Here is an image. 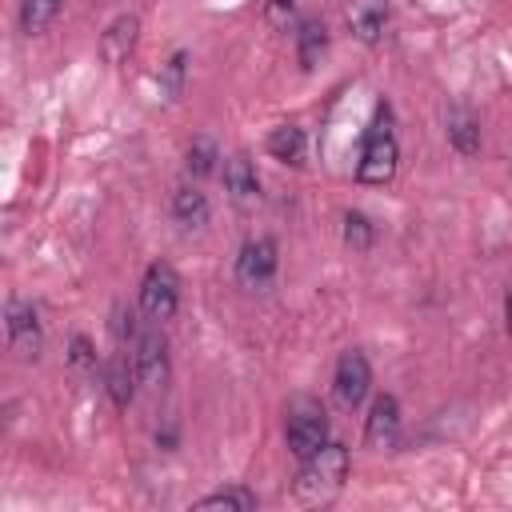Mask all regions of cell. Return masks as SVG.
Masks as SVG:
<instances>
[{"label":"cell","mask_w":512,"mask_h":512,"mask_svg":"<svg viewBox=\"0 0 512 512\" xmlns=\"http://www.w3.org/2000/svg\"><path fill=\"white\" fill-rule=\"evenodd\" d=\"M396 160H400V144H396V132H392V112H388V104H380L376 120L364 136V148H360L356 180L360 184H388L396 176Z\"/></svg>","instance_id":"6da1fadb"},{"label":"cell","mask_w":512,"mask_h":512,"mask_svg":"<svg viewBox=\"0 0 512 512\" xmlns=\"http://www.w3.org/2000/svg\"><path fill=\"white\" fill-rule=\"evenodd\" d=\"M348 480V448L340 444H324L312 456H304L300 476H296V496L300 500H328L332 492H340V484Z\"/></svg>","instance_id":"7a4b0ae2"},{"label":"cell","mask_w":512,"mask_h":512,"mask_svg":"<svg viewBox=\"0 0 512 512\" xmlns=\"http://www.w3.org/2000/svg\"><path fill=\"white\" fill-rule=\"evenodd\" d=\"M284 440H288V448H292V456H312L316 448H324L328 444V416H324V408L320 404H296L292 412H288V424H284Z\"/></svg>","instance_id":"3957f363"},{"label":"cell","mask_w":512,"mask_h":512,"mask_svg":"<svg viewBox=\"0 0 512 512\" xmlns=\"http://www.w3.org/2000/svg\"><path fill=\"white\" fill-rule=\"evenodd\" d=\"M180 304V276L172 272V264H152L140 280V312L148 320H168Z\"/></svg>","instance_id":"277c9868"},{"label":"cell","mask_w":512,"mask_h":512,"mask_svg":"<svg viewBox=\"0 0 512 512\" xmlns=\"http://www.w3.org/2000/svg\"><path fill=\"white\" fill-rule=\"evenodd\" d=\"M132 368H136V380L148 392H160L168 384V344H164L160 332H136V340H132Z\"/></svg>","instance_id":"5b68a950"},{"label":"cell","mask_w":512,"mask_h":512,"mask_svg":"<svg viewBox=\"0 0 512 512\" xmlns=\"http://www.w3.org/2000/svg\"><path fill=\"white\" fill-rule=\"evenodd\" d=\"M372 388V368H368V356L360 348H348L340 360H336V376H332V392L344 408H356Z\"/></svg>","instance_id":"8992f818"},{"label":"cell","mask_w":512,"mask_h":512,"mask_svg":"<svg viewBox=\"0 0 512 512\" xmlns=\"http://www.w3.org/2000/svg\"><path fill=\"white\" fill-rule=\"evenodd\" d=\"M272 276H276V244L268 236L248 240L240 248V256H236V280L256 292V288H268Z\"/></svg>","instance_id":"52a82bcc"},{"label":"cell","mask_w":512,"mask_h":512,"mask_svg":"<svg viewBox=\"0 0 512 512\" xmlns=\"http://www.w3.org/2000/svg\"><path fill=\"white\" fill-rule=\"evenodd\" d=\"M8 344L20 360H36L40 348H44V332H40V320H36V308L24 304V300H12L8 304Z\"/></svg>","instance_id":"ba28073f"},{"label":"cell","mask_w":512,"mask_h":512,"mask_svg":"<svg viewBox=\"0 0 512 512\" xmlns=\"http://www.w3.org/2000/svg\"><path fill=\"white\" fill-rule=\"evenodd\" d=\"M364 440L368 448H392L400 440V404L396 396L380 392L368 408V420H364Z\"/></svg>","instance_id":"9c48e42d"},{"label":"cell","mask_w":512,"mask_h":512,"mask_svg":"<svg viewBox=\"0 0 512 512\" xmlns=\"http://www.w3.org/2000/svg\"><path fill=\"white\" fill-rule=\"evenodd\" d=\"M136 32H140V20L128 12V16H116L112 24H108V32L100 36V52H104V60L108 64H124L128 56H132V48H136Z\"/></svg>","instance_id":"30bf717a"},{"label":"cell","mask_w":512,"mask_h":512,"mask_svg":"<svg viewBox=\"0 0 512 512\" xmlns=\"http://www.w3.org/2000/svg\"><path fill=\"white\" fill-rule=\"evenodd\" d=\"M224 188H228V196H232L236 204H252V200L260 196L256 168H252V160H248L244 152H236V156L224 160Z\"/></svg>","instance_id":"8fae6325"},{"label":"cell","mask_w":512,"mask_h":512,"mask_svg":"<svg viewBox=\"0 0 512 512\" xmlns=\"http://www.w3.org/2000/svg\"><path fill=\"white\" fill-rule=\"evenodd\" d=\"M384 20H388V12H384V4H380V0H356V4L348 8V24H352V32H356L364 44L380 40Z\"/></svg>","instance_id":"7c38bea8"},{"label":"cell","mask_w":512,"mask_h":512,"mask_svg":"<svg viewBox=\"0 0 512 512\" xmlns=\"http://www.w3.org/2000/svg\"><path fill=\"white\" fill-rule=\"evenodd\" d=\"M304 128H296V124H280V128H272L268 132V152L276 156V160H284V164H300L304 160Z\"/></svg>","instance_id":"4fadbf2b"},{"label":"cell","mask_w":512,"mask_h":512,"mask_svg":"<svg viewBox=\"0 0 512 512\" xmlns=\"http://www.w3.org/2000/svg\"><path fill=\"white\" fill-rule=\"evenodd\" d=\"M132 384H140L136 380V368L128 372V360L124 356H112L108 368H104V388H108V396H112L116 408H128L132 404Z\"/></svg>","instance_id":"5bb4252c"},{"label":"cell","mask_w":512,"mask_h":512,"mask_svg":"<svg viewBox=\"0 0 512 512\" xmlns=\"http://www.w3.org/2000/svg\"><path fill=\"white\" fill-rule=\"evenodd\" d=\"M324 48H328V32H324V24H320V20H304L300 32H296L300 64H304V68H316L320 56H324Z\"/></svg>","instance_id":"9a60e30c"},{"label":"cell","mask_w":512,"mask_h":512,"mask_svg":"<svg viewBox=\"0 0 512 512\" xmlns=\"http://www.w3.org/2000/svg\"><path fill=\"white\" fill-rule=\"evenodd\" d=\"M448 140H452V148L460 156H472L480 148V128H476V120L464 108H452L448 112Z\"/></svg>","instance_id":"2e32d148"},{"label":"cell","mask_w":512,"mask_h":512,"mask_svg":"<svg viewBox=\"0 0 512 512\" xmlns=\"http://www.w3.org/2000/svg\"><path fill=\"white\" fill-rule=\"evenodd\" d=\"M172 216L184 224V228H200L208 220V200L200 188H180L176 200H172Z\"/></svg>","instance_id":"e0dca14e"},{"label":"cell","mask_w":512,"mask_h":512,"mask_svg":"<svg viewBox=\"0 0 512 512\" xmlns=\"http://www.w3.org/2000/svg\"><path fill=\"white\" fill-rule=\"evenodd\" d=\"M60 8H64V0H20V28L28 36H36L60 16Z\"/></svg>","instance_id":"ac0fdd59"},{"label":"cell","mask_w":512,"mask_h":512,"mask_svg":"<svg viewBox=\"0 0 512 512\" xmlns=\"http://www.w3.org/2000/svg\"><path fill=\"white\" fill-rule=\"evenodd\" d=\"M196 508H200V512H208V508H236V512H252V508H256V496H252V492H244V488H224V492H212V496L196 500Z\"/></svg>","instance_id":"d6986e66"},{"label":"cell","mask_w":512,"mask_h":512,"mask_svg":"<svg viewBox=\"0 0 512 512\" xmlns=\"http://www.w3.org/2000/svg\"><path fill=\"white\" fill-rule=\"evenodd\" d=\"M344 244L356 248V252H364V248L372 244V224H368V216H360V212H348V216H344Z\"/></svg>","instance_id":"ffe728a7"},{"label":"cell","mask_w":512,"mask_h":512,"mask_svg":"<svg viewBox=\"0 0 512 512\" xmlns=\"http://www.w3.org/2000/svg\"><path fill=\"white\" fill-rule=\"evenodd\" d=\"M184 68H188V52H172V60L160 68V88H164L168 96H180V88H184Z\"/></svg>","instance_id":"44dd1931"},{"label":"cell","mask_w":512,"mask_h":512,"mask_svg":"<svg viewBox=\"0 0 512 512\" xmlns=\"http://www.w3.org/2000/svg\"><path fill=\"white\" fill-rule=\"evenodd\" d=\"M212 168H216V148H212V140H196V144L188 148V172L208 176Z\"/></svg>","instance_id":"7402d4cb"},{"label":"cell","mask_w":512,"mask_h":512,"mask_svg":"<svg viewBox=\"0 0 512 512\" xmlns=\"http://www.w3.org/2000/svg\"><path fill=\"white\" fill-rule=\"evenodd\" d=\"M292 8H296V0H268V24L284 28L292 20Z\"/></svg>","instance_id":"603a6c76"},{"label":"cell","mask_w":512,"mask_h":512,"mask_svg":"<svg viewBox=\"0 0 512 512\" xmlns=\"http://www.w3.org/2000/svg\"><path fill=\"white\" fill-rule=\"evenodd\" d=\"M72 364H76V368L96 364V352H92V344H88L84 336H76V340H72Z\"/></svg>","instance_id":"cb8c5ba5"},{"label":"cell","mask_w":512,"mask_h":512,"mask_svg":"<svg viewBox=\"0 0 512 512\" xmlns=\"http://www.w3.org/2000/svg\"><path fill=\"white\" fill-rule=\"evenodd\" d=\"M504 320H508V332H512V292H508V300H504Z\"/></svg>","instance_id":"d4e9b609"}]
</instances>
